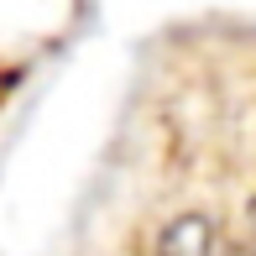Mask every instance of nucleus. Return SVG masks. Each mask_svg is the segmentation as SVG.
<instances>
[{
    "label": "nucleus",
    "mask_w": 256,
    "mask_h": 256,
    "mask_svg": "<svg viewBox=\"0 0 256 256\" xmlns=\"http://www.w3.org/2000/svg\"><path fill=\"white\" fill-rule=\"evenodd\" d=\"M162 256H214V236H209V220L183 214L178 225H168L162 236Z\"/></svg>",
    "instance_id": "obj_1"
},
{
    "label": "nucleus",
    "mask_w": 256,
    "mask_h": 256,
    "mask_svg": "<svg viewBox=\"0 0 256 256\" xmlns=\"http://www.w3.org/2000/svg\"><path fill=\"white\" fill-rule=\"evenodd\" d=\"M225 256H256V230H251V240H236V246H225Z\"/></svg>",
    "instance_id": "obj_2"
}]
</instances>
